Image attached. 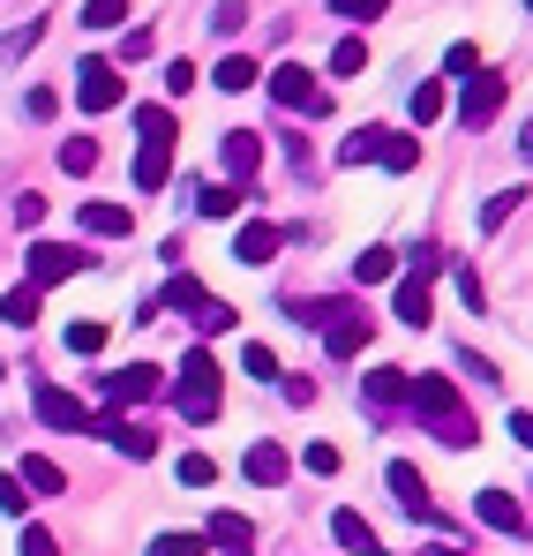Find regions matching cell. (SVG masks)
<instances>
[{
    "label": "cell",
    "instance_id": "26",
    "mask_svg": "<svg viewBox=\"0 0 533 556\" xmlns=\"http://www.w3.org/2000/svg\"><path fill=\"white\" fill-rule=\"evenodd\" d=\"M195 203H203V218H241L249 195H241L233 181H218V188H195Z\"/></svg>",
    "mask_w": 533,
    "mask_h": 556
},
{
    "label": "cell",
    "instance_id": "15",
    "mask_svg": "<svg viewBox=\"0 0 533 556\" xmlns=\"http://www.w3.org/2000/svg\"><path fill=\"white\" fill-rule=\"evenodd\" d=\"M278 241H285V233H278L270 218H249V226H241V241H233V256H241L249 271H264L270 256H278Z\"/></svg>",
    "mask_w": 533,
    "mask_h": 556
},
{
    "label": "cell",
    "instance_id": "25",
    "mask_svg": "<svg viewBox=\"0 0 533 556\" xmlns=\"http://www.w3.org/2000/svg\"><path fill=\"white\" fill-rule=\"evenodd\" d=\"M256 76H264V68H256V61H249V53H226V61H218V68H211V84H218V91H249V84H256Z\"/></svg>",
    "mask_w": 533,
    "mask_h": 556
},
{
    "label": "cell",
    "instance_id": "38",
    "mask_svg": "<svg viewBox=\"0 0 533 556\" xmlns=\"http://www.w3.org/2000/svg\"><path fill=\"white\" fill-rule=\"evenodd\" d=\"M98 346H105V324H68V354H98Z\"/></svg>",
    "mask_w": 533,
    "mask_h": 556
},
{
    "label": "cell",
    "instance_id": "27",
    "mask_svg": "<svg viewBox=\"0 0 533 556\" xmlns=\"http://www.w3.org/2000/svg\"><path fill=\"white\" fill-rule=\"evenodd\" d=\"M376 151H383V128H360L339 143V166H376Z\"/></svg>",
    "mask_w": 533,
    "mask_h": 556
},
{
    "label": "cell",
    "instance_id": "5",
    "mask_svg": "<svg viewBox=\"0 0 533 556\" xmlns=\"http://www.w3.org/2000/svg\"><path fill=\"white\" fill-rule=\"evenodd\" d=\"M120 91H128V76H120L113 61H84V68H76V105H84V113H113Z\"/></svg>",
    "mask_w": 533,
    "mask_h": 556
},
{
    "label": "cell",
    "instance_id": "37",
    "mask_svg": "<svg viewBox=\"0 0 533 556\" xmlns=\"http://www.w3.org/2000/svg\"><path fill=\"white\" fill-rule=\"evenodd\" d=\"M180 481H188V489H211V481H218V466L203 459V452H180Z\"/></svg>",
    "mask_w": 533,
    "mask_h": 556
},
{
    "label": "cell",
    "instance_id": "22",
    "mask_svg": "<svg viewBox=\"0 0 533 556\" xmlns=\"http://www.w3.org/2000/svg\"><path fill=\"white\" fill-rule=\"evenodd\" d=\"M376 166H383V174H414V166H421V143H414V136H398V128H383Z\"/></svg>",
    "mask_w": 533,
    "mask_h": 556
},
{
    "label": "cell",
    "instance_id": "51",
    "mask_svg": "<svg viewBox=\"0 0 533 556\" xmlns=\"http://www.w3.org/2000/svg\"><path fill=\"white\" fill-rule=\"evenodd\" d=\"M511 437H519V444L533 452V414H511Z\"/></svg>",
    "mask_w": 533,
    "mask_h": 556
},
{
    "label": "cell",
    "instance_id": "48",
    "mask_svg": "<svg viewBox=\"0 0 533 556\" xmlns=\"http://www.w3.org/2000/svg\"><path fill=\"white\" fill-rule=\"evenodd\" d=\"M23 556H61V542L46 527H23Z\"/></svg>",
    "mask_w": 533,
    "mask_h": 556
},
{
    "label": "cell",
    "instance_id": "17",
    "mask_svg": "<svg viewBox=\"0 0 533 556\" xmlns=\"http://www.w3.org/2000/svg\"><path fill=\"white\" fill-rule=\"evenodd\" d=\"M360 391H368V406H398V399H414V369H376V376H360Z\"/></svg>",
    "mask_w": 533,
    "mask_h": 556
},
{
    "label": "cell",
    "instance_id": "8",
    "mask_svg": "<svg viewBox=\"0 0 533 556\" xmlns=\"http://www.w3.org/2000/svg\"><path fill=\"white\" fill-rule=\"evenodd\" d=\"M84 264H90L84 249H61V241H38V249H30V286L46 293V286H61V278H76Z\"/></svg>",
    "mask_w": 533,
    "mask_h": 556
},
{
    "label": "cell",
    "instance_id": "31",
    "mask_svg": "<svg viewBox=\"0 0 533 556\" xmlns=\"http://www.w3.org/2000/svg\"><path fill=\"white\" fill-rule=\"evenodd\" d=\"M61 481H68V473H61L53 459H23V489H38V496H61Z\"/></svg>",
    "mask_w": 533,
    "mask_h": 556
},
{
    "label": "cell",
    "instance_id": "4",
    "mask_svg": "<svg viewBox=\"0 0 533 556\" xmlns=\"http://www.w3.org/2000/svg\"><path fill=\"white\" fill-rule=\"evenodd\" d=\"M166 301L195 316V331H233V324H241V316H233L226 301H211V293H203V286H195L188 271H174V286H166Z\"/></svg>",
    "mask_w": 533,
    "mask_h": 556
},
{
    "label": "cell",
    "instance_id": "18",
    "mask_svg": "<svg viewBox=\"0 0 533 556\" xmlns=\"http://www.w3.org/2000/svg\"><path fill=\"white\" fill-rule=\"evenodd\" d=\"M331 534H339V549H354V556H383L376 527H368L360 511H331Z\"/></svg>",
    "mask_w": 533,
    "mask_h": 556
},
{
    "label": "cell",
    "instance_id": "6",
    "mask_svg": "<svg viewBox=\"0 0 533 556\" xmlns=\"http://www.w3.org/2000/svg\"><path fill=\"white\" fill-rule=\"evenodd\" d=\"M38 421H46V429H76V437L98 429V414H90L84 399H68L61 383H38Z\"/></svg>",
    "mask_w": 533,
    "mask_h": 556
},
{
    "label": "cell",
    "instance_id": "49",
    "mask_svg": "<svg viewBox=\"0 0 533 556\" xmlns=\"http://www.w3.org/2000/svg\"><path fill=\"white\" fill-rule=\"evenodd\" d=\"M53 105H61V98H53V91H46V84H38V91H30V98H23V113H30V121H53Z\"/></svg>",
    "mask_w": 533,
    "mask_h": 556
},
{
    "label": "cell",
    "instance_id": "16",
    "mask_svg": "<svg viewBox=\"0 0 533 556\" xmlns=\"http://www.w3.org/2000/svg\"><path fill=\"white\" fill-rule=\"evenodd\" d=\"M166 174H174V143L143 136V151H136V188L151 195V188H166Z\"/></svg>",
    "mask_w": 533,
    "mask_h": 556
},
{
    "label": "cell",
    "instance_id": "52",
    "mask_svg": "<svg viewBox=\"0 0 533 556\" xmlns=\"http://www.w3.org/2000/svg\"><path fill=\"white\" fill-rule=\"evenodd\" d=\"M519 159H526V166H533V121H526V136H519Z\"/></svg>",
    "mask_w": 533,
    "mask_h": 556
},
{
    "label": "cell",
    "instance_id": "19",
    "mask_svg": "<svg viewBox=\"0 0 533 556\" xmlns=\"http://www.w3.org/2000/svg\"><path fill=\"white\" fill-rule=\"evenodd\" d=\"M203 542H218V549H226V556H249V549H256V527H249V519H241V511H218V519H211V534H203Z\"/></svg>",
    "mask_w": 533,
    "mask_h": 556
},
{
    "label": "cell",
    "instance_id": "3",
    "mask_svg": "<svg viewBox=\"0 0 533 556\" xmlns=\"http://www.w3.org/2000/svg\"><path fill=\"white\" fill-rule=\"evenodd\" d=\"M270 98H278L285 113H301V121H323V113H331V91H323L301 61H278V68H270Z\"/></svg>",
    "mask_w": 533,
    "mask_h": 556
},
{
    "label": "cell",
    "instance_id": "29",
    "mask_svg": "<svg viewBox=\"0 0 533 556\" xmlns=\"http://www.w3.org/2000/svg\"><path fill=\"white\" fill-rule=\"evenodd\" d=\"M391 271H398V249H360V256H354L360 286H376V278H391Z\"/></svg>",
    "mask_w": 533,
    "mask_h": 556
},
{
    "label": "cell",
    "instance_id": "10",
    "mask_svg": "<svg viewBox=\"0 0 533 556\" xmlns=\"http://www.w3.org/2000/svg\"><path fill=\"white\" fill-rule=\"evenodd\" d=\"M98 391H105L113 406H136V399H151V391H158V369H151V362H128V369L98 376Z\"/></svg>",
    "mask_w": 533,
    "mask_h": 556
},
{
    "label": "cell",
    "instance_id": "32",
    "mask_svg": "<svg viewBox=\"0 0 533 556\" xmlns=\"http://www.w3.org/2000/svg\"><path fill=\"white\" fill-rule=\"evenodd\" d=\"M90 166H98V143H90V136H68V143H61V174H76V181H84Z\"/></svg>",
    "mask_w": 533,
    "mask_h": 556
},
{
    "label": "cell",
    "instance_id": "9",
    "mask_svg": "<svg viewBox=\"0 0 533 556\" xmlns=\"http://www.w3.org/2000/svg\"><path fill=\"white\" fill-rule=\"evenodd\" d=\"M383 481H391V496H398V504H406V511H414V519H429V527H444V511H436V504H429V481H421V466L391 459V473H383Z\"/></svg>",
    "mask_w": 533,
    "mask_h": 556
},
{
    "label": "cell",
    "instance_id": "24",
    "mask_svg": "<svg viewBox=\"0 0 533 556\" xmlns=\"http://www.w3.org/2000/svg\"><path fill=\"white\" fill-rule=\"evenodd\" d=\"M0 324L30 331V324H38V286H8V293H0Z\"/></svg>",
    "mask_w": 533,
    "mask_h": 556
},
{
    "label": "cell",
    "instance_id": "33",
    "mask_svg": "<svg viewBox=\"0 0 533 556\" xmlns=\"http://www.w3.org/2000/svg\"><path fill=\"white\" fill-rule=\"evenodd\" d=\"M331 316H346V301H293V324L308 331H331Z\"/></svg>",
    "mask_w": 533,
    "mask_h": 556
},
{
    "label": "cell",
    "instance_id": "34",
    "mask_svg": "<svg viewBox=\"0 0 533 556\" xmlns=\"http://www.w3.org/2000/svg\"><path fill=\"white\" fill-rule=\"evenodd\" d=\"M120 15H128V0H84V23H90V30H120Z\"/></svg>",
    "mask_w": 533,
    "mask_h": 556
},
{
    "label": "cell",
    "instance_id": "14",
    "mask_svg": "<svg viewBox=\"0 0 533 556\" xmlns=\"http://www.w3.org/2000/svg\"><path fill=\"white\" fill-rule=\"evenodd\" d=\"M398 324H414V331L436 324V293H429V278H421V271L398 278Z\"/></svg>",
    "mask_w": 533,
    "mask_h": 556
},
{
    "label": "cell",
    "instance_id": "41",
    "mask_svg": "<svg viewBox=\"0 0 533 556\" xmlns=\"http://www.w3.org/2000/svg\"><path fill=\"white\" fill-rule=\"evenodd\" d=\"M444 68H450V76H466V84H473V76H481V46H450V53H444Z\"/></svg>",
    "mask_w": 533,
    "mask_h": 556
},
{
    "label": "cell",
    "instance_id": "46",
    "mask_svg": "<svg viewBox=\"0 0 533 556\" xmlns=\"http://www.w3.org/2000/svg\"><path fill=\"white\" fill-rule=\"evenodd\" d=\"M458 293H466V308H473V316L488 308V286H481V271H458Z\"/></svg>",
    "mask_w": 533,
    "mask_h": 556
},
{
    "label": "cell",
    "instance_id": "7",
    "mask_svg": "<svg viewBox=\"0 0 533 556\" xmlns=\"http://www.w3.org/2000/svg\"><path fill=\"white\" fill-rule=\"evenodd\" d=\"M504 91H511V84H504V76H488V68H481V76H473V84H466V98H458V121H466V128H488V121H496V113H504Z\"/></svg>",
    "mask_w": 533,
    "mask_h": 556
},
{
    "label": "cell",
    "instance_id": "2",
    "mask_svg": "<svg viewBox=\"0 0 533 556\" xmlns=\"http://www.w3.org/2000/svg\"><path fill=\"white\" fill-rule=\"evenodd\" d=\"M174 406L188 421H211L218 414V362L195 346V354H180V383H174Z\"/></svg>",
    "mask_w": 533,
    "mask_h": 556
},
{
    "label": "cell",
    "instance_id": "20",
    "mask_svg": "<svg viewBox=\"0 0 533 556\" xmlns=\"http://www.w3.org/2000/svg\"><path fill=\"white\" fill-rule=\"evenodd\" d=\"M285 452H278V444H249V459H241V473H249V481H256V489H278V481H285Z\"/></svg>",
    "mask_w": 533,
    "mask_h": 556
},
{
    "label": "cell",
    "instance_id": "44",
    "mask_svg": "<svg viewBox=\"0 0 533 556\" xmlns=\"http://www.w3.org/2000/svg\"><path fill=\"white\" fill-rule=\"evenodd\" d=\"M241 369L256 376V383H270V376H278V362H270V346H241Z\"/></svg>",
    "mask_w": 533,
    "mask_h": 556
},
{
    "label": "cell",
    "instance_id": "42",
    "mask_svg": "<svg viewBox=\"0 0 533 556\" xmlns=\"http://www.w3.org/2000/svg\"><path fill=\"white\" fill-rule=\"evenodd\" d=\"M391 0H331V15H346V23H376Z\"/></svg>",
    "mask_w": 533,
    "mask_h": 556
},
{
    "label": "cell",
    "instance_id": "45",
    "mask_svg": "<svg viewBox=\"0 0 533 556\" xmlns=\"http://www.w3.org/2000/svg\"><path fill=\"white\" fill-rule=\"evenodd\" d=\"M301 466H308V473H339V444H308Z\"/></svg>",
    "mask_w": 533,
    "mask_h": 556
},
{
    "label": "cell",
    "instance_id": "47",
    "mask_svg": "<svg viewBox=\"0 0 533 556\" xmlns=\"http://www.w3.org/2000/svg\"><path fill=\"white\" fill-rule=\"evenodd\" d=\"M458 369L481 376V391H496V383H504V376H496V362H481V354H458Z\"/></svg>",
    "mask_w": 533,
    "mask_h": 556
},
{
    "label": "cell",
    "instance_id": "28",
    "mask_svg": "<svg viewBox=\"0 0 533 556\" xmlns=\"http://www.w3.org/2000/svg\"><path fill=\"white\" fill-rule=\"evenodd\" d=\"M519 203H526V188H496V195L481 203V233H496V226H504V218H511Z\"/></svg>",
    "mask_w": 533,
    "mask_h": 556
},
{
    "label": "cell",
    "instance_id": "39",
    "mask_svg": "<svg viewBox=\"0 0 533 556\" xmlns=\"http://www.w3.org/2000/svg\"><path fill=\"white\" fill-rule=\"evenodd\" d=\"M136 128H143V136H158V143H174V113H166V105H143V113H136Z\"/></svg>",
    "mask_w": 533,
    "mask_h": 556
},
{
    "label": "cell",
    "instance_id": "35",
    "mask_svg": "<svg viewBox=\"0 0 533 556\" xmlns=\"http://www.w3.org/2000/svg\"><path fill=\"white\" fill-rule=\"evenodd\" d=\"M368 68V46L360 38H339V53H331V76H360Z\"/></svg>",
    "mask_w": 533,
    "mask_h": 556
},
{
    "label": "cell",
    "instance_id": "30",
    "mask_svg": "<svg viewBox=\"0 0 533 556\" xmlns=\"http://www.w3.org/2000/svg\"><path fill=\"white\" fill-rule=\"evenodd\" d=\"M406 105H414V121H421V128H429V121H444V84H429V76H421Z\"/></svg>",
    "mask_w": 533,
    "mask_h": 556
},
{
    "label": "cell",
    "instance_id": "23",
    "mask_svg": "<svg viewBox=\"0 0 533 556\" xmlns=\"http://www.w3.org/2000/svg\"><path fill=\"white\" fill-rule=\"evenodd\" d=\"M128 226H136V218H128L120 203H84V233H105V241H128Z\"/></svg>",
    "mask_w": 533,
    "mask_h": 556
},
{
    "label": "cell",
    "instance_id": "1",
    "mask_svg": "<svg viewBox=\"0 0 533 556\" xmlns=\"http://www.w3.org/2000/svg\"><path fill=\"white\" fill-rule=\"evenodd\" d=\"M414 414L429 421V437L450 444V452H466L481 429H473V414L458 406V391H450V376H414Z\"/></svg>",
    "mask_w": 533,
    "mask_h": 556
},
{
    "label": "cell",
    "instance_id": "43",
    "mask_svg": "<svg viewBox=\"0 0 533 556\" xmlns=\"http://www.w3.org/2000/svg\"><path fill=\"white\" fill-rule=\"evenodd\" d=\"M0 511H8V519H23V511H30V489H23V481H8V473H0Z\"/></svg>",
    "mask_w": 533,
    "mask_h": 556
},
{
    "label": "cell",
    "instance_id": "36",
    "mask_svg": "<svg viewBox=\"0 0 533 556\" xmlns=\"http://www.w3.org/2000/svg\"><path fill=\"white\" fill-rule=\"evenodd\" d=\"M203 549H211L203 534H158V542H151V556H203Z\"/></svg>",
    "mask_w": 533,
    "mask_h": 556
},
{
    "label": "cell",
    "instance_id": "54",
    "mask_svg": "<svg viewBox=\"0 0 533 556\" xmlns=\"http://www.w3.org/2000/svg\"><path fill=\"white\" fill-rule=\"evenodd\" d=\"M526 8H533V0H526Z\"/></svg>",
    "mask_w": 533,
    "mask_h": 556
},
{
    "label": "cell",
    "instance_id": "13",
    "mask_svg": "<svg viewBox=\"0 0 533 556\" xmlns=\"http://www.w3.org/2000/svg\"><path fill=\"white\" fill-rule=\"evenodd\" d=\"M473 519H488L496 534H526V511H519L511 489H481V496H473Z\"/></svg>",
    "mask_w": 533,
    "mask_h": 556
},
{
    "label": "cell",
    "instance_id": "53",
    "mask_svg": "<svg viewBox=\"0 0 533 556\" xmlns=\"http://www.w3.org/2000/svg\"><path fill=\"white\" fill-rule=\"evenodd\" d=\"M429 556H466V549H450V542H436V549H429Z\"/></svg>",
    "mask_w": 533,
    "mask_h": 556
},
{
    "label": "cell",
    "instance_id": "12",
    "mask_svg": "<svg viewBox=\"0 0 533 556\" xmlns=\"http://www.w3.org/2000/svg\"><path fill=\"white\" fill-rule=\"evenodd\" d=\"M90 437H105V444H113V452H128V459H151V452H158V437H151L143 421H120V414H105Z\"/></svg>",
    "mask_w": 533,
    "mask_h": 556
},
{
    "label": "cell",
    "instance_id": "40",
    "mask_svg": "<svg viewBox=\"0 0 533 556\" xmlns=\"http://www.w3.org/2000/svg\"><path fill=\"white\" fill-rule=\"evenodd\" d=\"M38 30H46V23H23V30H15V38H0V68H8V61H23V53H30V46H38Z\"/></svg>",
    "mask_w": 533,
    "mask_h": 556
},
{
    "label": "cell",
    "instance_id": "11",
    "mask_svg": "<svg viewBox=\"0 0 533 556\" xmlns=\"http://www.w3.org/2000/svg\"><path fill=\"white\" fill-rule=\"evenodd\" d=\"M368 331H376V324H368V316H360L354 301H346V316H331V331H323V346H331V362H354L360 346H368Z\"/></svg>",
    "mask_w": 533,
    "mask_h": 556
},
{
    "label": "cell",
    "instance_id": "21",
    "mask_svg": "<svg viewBox=\"0 0 533 556\" xmlns=\"http://www.w3.org/2000/svg\"><path fill=\"white\" fill-rule=\"evenodd\" d=\"M218 151H226V174H233V181H256V166H264V143H256L249 128H241V136H226Z\"/></svg>",
    "mask_w": 533,
    "mask_h": 556
},
{
    "label": "cell",
    "instance_id": "50",
    "mask_svg": "<svg viewBox=\"0 0 533 556\" xmlns=\"http://www.w3.org/2000/svg\"><path fill=\"white\" fill-rule=\"evenodd\" d=\"M241 15H249V8H241V0H218V15H211V23H218V30H226V38H233V30H241Z\"/></svg>",
    "mask_w": 533,
    "mask_h": 556
}]
</instances>
